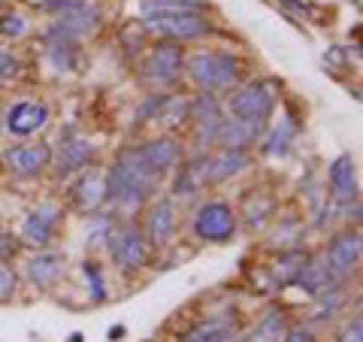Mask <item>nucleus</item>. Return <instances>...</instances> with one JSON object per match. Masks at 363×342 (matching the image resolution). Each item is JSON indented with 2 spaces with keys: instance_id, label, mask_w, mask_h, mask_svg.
Here are the masks:
<instances>
[{
  "instance_id": "obj_1",
  "label": "nucleus",
  "mask_w": 363,
  "mask_h": 342,
  "mask_svg": "<svg viewBox=\"0 0 363 342\" xmlns=\"http://www.w3.org/2000/svg\"><path fill=\"white\" fill-rule=\"evenodd\" d=\"M104 182H106V203L109 206L130 215L157 191V182L161 179L145 170L140 155H136V145H130V149L118 152V158L109 164V170L104 173Z\"/></svg>"
},
{
  "instance_id": "obj_2",
  "label": "nucleus",
  "mask_w": 363,
  "mask_h": 342,
  "mask_svg": "<svg viewBox=\"0 0 363 342\" xmlns=\"http://www.w3.org/2000/svg\"><path fill=\"white\" fill-rule=\"evenodd\" d=\"M185 73L200 91H224L242 79V61L233 52H194L185 58Z\"/></svg>"
},
{
  "instance_id": "obj_3",
  "label": "nucleus",
  "mask_w": 363,
  "mask_h": 342,
  "mask_svg": "<svg viewBox=\"0 0 363 342\" xmlns=\"http://www.w3.org/2000/svg\"><path fill=\"white\" fill-rule=\"evenodd\" d=\"M276 82H267V79H255V82L242 85L236 94L230 97V116L245 118V121H260L267 124L269 116L276 112Z\"/></svg>"
},
{
  "instance_id": "obj_4",
  "label": "nucleus",
  "mask_w": 363,
  "mask_h": 342,
  "mask_svg": "<svg viewBox=\"0 0 363 342\" xmlns=\"http://www.w3.org/2000/svg\"><path fill=\"white\" fill-rule=\"evenodd\" d=\"M185 70V52H182V43H155L149 58L143 61V82H149L155 88H169L182 79Z\"/></svg>"
},
{
  "instance_id": "obj_5",
  "label": "nucleus",
  "mask_w": 363,
  "mask_h": 342,
  "mask_svg": "<svg viewBox=\"0 0 363 342\" xmlns=\"http://www.w3.org/2000/svg\"><path fill=\"white\" fill-rule=\"evenodd\" d=\"M109 258L121 272H136L149 264V243L140 233V227H133L130 221L116 224V231L109 236Z\"/></svg>"
},
{
  "instance_id": "obj_6",
  "label": "nucleus",
  "mask_w": 363,
  "mask_h": 342,
  "mask_svg": "<svg viewBox=\"0 0 363 342\" xmlns=\"http://www.w3.org/2000/svg\"><path fill=\"white\" fill-rule=\"evenodd\" d=\"M236 212L230 209V203L224 200H209L200 203L194 219H191V231L200 243H227L236 233Z\"/></svg>"
},
{
  "instance_id": "obj_7",
  "label": "nucleus",
  "mask_w": 363,
  "mask_h": 342,
  "mask_svg": "<svg viewBox=\"0 0 363 342\" xmlns=\"http://www.w3.org/2000/svg\"><path fill=\"white\" fill-rule=\"evenodd\" d=\"M360 255H363V239H360V231H342L330 239V246H327L324 252V260L327 267H330V276L336 285H345L351 276L357 272L360 267Z\"/></svg>"
},
{
  "instance_id": "obj_8",
  "label": "nucleus",
  "mask_w": 363,
  "mask_h": 342,
  "mask_svg": "<svg viewBox=\"0 0 363 342\" xmlns=\"http://www.w3.org/2000/svg\"><path fill=\"white\" fill-rule=\"evenodd\" d=\"M224 109L218 104V97H212L209 91H203L197 100H191V109H188V121L194 124V149L197 152H206L209 145H215L218 140V128L224 121Z\"/></svg>"
},
{
  "instance_id": "obj_9",
  "label": "nucleus",
  "mask_w": 363,
  "mask_h": 342,
  "mask_svg": "<svg viewBox=\"0 0 363 342\" xmlns=\"http://www.w3.org/2000/svg\"><path fill=\"white\" fill-rule=\"evenodd\" d=\"M52 158H55V176L67 179V176L82 173V170L91 167V161H94V145L70 124L58 140V155L52 152Z\"/></svg>"
},
{
  "instance_id": "obj_10",
  "label": "nucleus",
  "mask_w": 363,
  "mask_h": 342,
  "mask_svg": "<svg viewBox=\"0 0 363 342\" xmlns=\"http://www.w3.org/2000/svg\"><path fill=\"white\" fill-rule=\"evenodd\" d=\"M145 31L157 33L169 43H188V40H200L203 33H209L212 25L206 16H194V13H185V16H145Z\"/></svg>"
},
{
  "instance_id": "obj_11",
  "label": "nucleus",
  "mask_w": 363,
  "mask_h": 342,
  "mask_svg": "<svg viewBox=\"0 0 363 342\" xmlns=\"http://www.w3.org/2000/svg\"><path fill=\"white\" fill-rule=\"evenodd\" d=\"M100 9L91 6V4H82L70 9V13H61L58 18H55V25L49 28V40H64V43H79L91 37V33L97 31L100 25Z\"/></svg>"
},
{
  "instance_id": "obj_12",
  "label": "nucleus",
  "mask_w": 363,
  "mask_h": 342,
  "mask_svg": "<svg viewBox=\"0 0 363 342\" xmlns=\"http://www.w3.org/2000/svg\"><path fill=\"white\" fill-rule=\"evenodd\" d=\"M61 224V209L55 203H43V206L30 209L28 219L21 221V243L30 248H45L58 233Z\"/></svg>"
},
{
  "instance_id": "obj_13",
  "label": "nucleus",
  "mask_w": 363,
  "mask_h": 342,
  "mask_svg": "<svg viewBox=\"0 0 363 342\" xmlns=\"http://www.w3.org/2000/svg\"><path fill=\"white\" fill-rule=\"evenodd\" d=\"M242 333V321L236 312H221L212 318H203L194 327H188L185 333H179V342H233Z\"/></svg>"
},
{
  "instance_id": "obj_14",
  "label": "nucleus",
  "mask_w": 363,
  "mask_h": 342,
  "mask_svg": "<svg viewBox=\"0 0 363 342\" xmlns=\"http://www.w3.org/2000/svg\"><path fill=\"white\" fill-rule=\"evenodd\" d=\"M45 124H49V106L43 100H18L4 116V128L13 136H30L43 131Z\"/></svg>"
},
{
  "instance_id": "obj_15",
  "label": "nucleus",
  "mask_w": 363,
  "mask_h": 342,
  "mask_svg": "<svg viewBox=\"0 0 363 342\" xmlns=\"http://www.w3.org/2000/svg\"><path fill=\"white\" fill-rule=\"evenodd\" d=\"M136 155H140V161L145 164L149 173H155L157 179H161L182 161V143L176 140V136H157V140L136 145Z\"/></svg>"
},
{
  "instance_id": "obj_16",
  "label": "nucleus",
  "mask_w": 363,
  "mask_h": 342,
  "mask_svg": "<svg viewBox=\"0 0 363 342\" xmlns=\"http://www.w3.org/2000/svg\"><path fill=\"white\" fill-rule=\"evenodd\" d=\"M179 227V212L173 197H157L149 209V221H145V243L152 248H167Z\"/></svg>"
},
{
  "instance_id": "obj_17",
  "label": "nucleus",
  "mask_w": 363,
  "mask_h": 342,
  "mask_svg": "<svg viewBox=\"0 0 363 342\" xmlns=\"http://www.w3.org/2000/svg\"><path fill=\"white\" fill-rule=\"evenodd\" d=\"M4 164L16 176H40L52 164V145H45V143L13 145V149L4 152Z\"/></svg>"
},
{
  "instance_id": "obj_18",
  "label": "nucleus",
  "mask_w": 363,
  "mask_h": 342,
  "mask_svg": "<svg viewBox=\"0 0 363 342\" xmlns=\"http://www.w3.org/2000/svg\"><path fill=\"white\" fill-rule=\"evenodd\" d=\"M327 182H330V194L339 206H351L357 203V164L351 155L333 158V164L327 167Z\"/></svg>"
},
{
  "instance_id": "obj_19",
  "label": "nucleus",
  "mask_w": 363,
  "mask_h": 342,
  "mask_svg": "<svg viewBox=\"0 0 363 342\" xmlns=\"http://www.w3.org/2000/svg\"><path fill=\"white\" fill-rule=\"evenodd\" d=\"M264 136V124L260 121H245V118H224L218 128V140L215 145H221L227 152H248L252 145L260 143Z\"/></svg>"
},
{
  "instance_id": "obj_20",
  "label": "nucleus",
  "mask_w": 363,
  "mask_h": 342,
  "mask_svg": "<svg viewBox=\"0 0 363 342\" xmlns=\"http://www.w3.org/2000/svg\"><path fill=\"white\" fill-rule=\"evenodd\" d=\"M70 200L76 212H97L100 206H106V182H104V173L100 170H82V176L73 182L70 188Z\"/></svg>"
},
{
  "instance_id": "obj_21",
  "label": "nucleus",
  "mask_w": 363,
  "mask_h": 342,
  "mask_svg": "<svg viewBox=\"0 0 363 342\" xmlns=\"http://www.w3.org/2000/svg\"><path fill=\"white\" fill-rule=\"evenodd\" d=\"M209 185V155L197 152L191 161L182 164L179 176H176V185H173V194L176 197H197V194Z\"/></svg>"
},
{
  "instance_id": "obj_22",
  "label": "nucleus",
  "mask_w": 363,
  "mask_h": 342,
  "mask_svg": "<svg viewBox=\"0 0 363 342\" xmlns=\"http://www.w3.org/2000/svg\"><path fill=\"white\" fill-rule=\"evenodd\" d=\"M294 285L297 288H303L309 297H318V294H324L327 288H333V276H330V267H327L324 260V252L315 255V258H306L303 267L297 272V279H294Z\"/></svg>"
},
{
  "instance_id": "obj_23",
  "label": "nucleus",
  "mask_w": 363,
  "mask_h": 342,
  "mask_svg": "<svg viewBox=\"0 0 363 342\" xmlns=\"http://www.w3.org/2000/svg\"><path fill=\"white\" fill-rule=\"evenodd\" d=\"M25 270H28V279L37 285V288H52L64 272V258L55 255V252H40L28 260Z\"/></svg>"
},
{
  "instance_id": "obj_24",
  "label": "nucleus",
  "mask_w": 363,
  "mask_h": 342,
  "mask_svg": "<svg viewBox=\"0 0 363 342\" xmlns=\"http://www.w3.org/2000/svg\"><path fill=\"white\" fill-rule=\"evenodd\" d=\"M248 164H252L248 152H227V149H221L218 155L209 158V185H218V182L240 176L242 170H248Z\"/></svg>"
},
{
  "instance_id": "obj_25",
  "label": "nucleus",
  "mask_w": 363,
  "mask_h": 342,
  "mask_svg": "<svg viewBox=\"0 0 363 342\" xmlns=\"http://www.w3.org/2000/svg\"><path fill=\"white\" fill-rule=\"evenodd\" d=\"M206 16L203 0H143V18L145 16Z\"/></svg>"
},
{
  "instance_id": "obj_26",
  "label": "nucleus",
  "mask_w": 363,
  "mask_h": 342,
  "mask_svg": "<svg viewBox=\"0 0 363 342\" xmlns=\"http://www.w3.org/2000/svg\"><path fill=\"white\" fill-rule=\"evenodd\" d=\"M294 136H297V121L288 116L285 121H279V128L264 140V155L267 158H288L291 145H294Z\"/></svg>"
},
{
  "instance_id": "obj_27",
  "label": "nucleus",
  "mask_w": 363,
  "mask_h": 342,
  "mask_svg": "<svg viewBox=\"0 0 363 342\" xmlns=\"http://www.w3.org/2000/svg\"><path fill=\"white\" fill-rule=\"evenodd\" d=\"M76 43H64V40H49V61L58 73H70L76 67Z\"/></svg>"
},
{
  "instance_id": "obj_28",
  "label": "nucleus",
  "mask_w": 363,
  "mask_h": 342,
  "mask_svg": "<svg viewBox=\"0 0 363 342\" xmlns=\"http://www.w3.org/2000/svg\"><path fill=\"white\" fill-rule=\"evenodd\" d=\"M82 276L88 282V294L94 303H104L106 300V282H104V267L97 260H85L82 264Z\"/></svg>"
},
{
  "instance_id": "obj_29",
  "label": "nucleus",
  "mask_w": 363,
  "mask_h": 342,
  "mask_svg": "<svg viewBox=\"0 0 363 342\" xmlns=\"http://www.w3.org/2000/svg\"><path fill=\"white\" fill-rule=\"evenodd\" d=\"M255 330H257V333L264 336L267 342H281V336H285V330H288L285 315L276 312V309H269L264 318H260V324H257Z\"/></svg>"
},
{
  "instance_id": "obj_30",
  "label": "nucleus",
  "mask_w": 363,
  "mask_h": 342,
  "mask_svg": "<svg viewBox=\"0 0 363 342\" xmlns=\"http://www.w3.org/2000/svg\"><path fill=\"white\" fill-rule=\"evenodd\" d=\"M112 231H116V219H109V215H97V219H91V227H88V246L97 248V246H106Z\"/></svg>"
},
{
  "instance_id": "obj_31",
  "label": "nucleus",
  "mask_w": 363,
  "mask_h": 342,
  "mask_svg": "<svg viewBox=\"0 0 363 342\" xmlns=\"http://www.w3.org/2000/svg\"><path fill=\"white\" fill-rule=\"evenodd\" d=\"M339 342H363V318L360 312H354L345 321V327L339 330Z\"/></svg>"
},
{
  "instance_id": "obj_32",
  "label": "nucleus",
  "mask_w": 363,
  "mask_h": 342,
  "mask_svg": "<svg viewBox=\"0 0 363 342\" xmlns=\"http://www.w3.org/2000/svg\"><path fill=\"white\" fill-rule=\"evenodd\" d=\"M13 294H16V272L9 264L0 260V303L13 300Z\"/></svg>"
},
{
  "instance_id": "obj_33",
  "label": "nucleus",
  "mask_w": 363,
  "mask_h": 342,
  "mask_svg": "<svg viewBox=\"0 0 363 342\" xmlns=\"http://www.w3.org/2000/svg\"><path fill=\"white\" fill-rule=\"evenodd\" d=\"M0 31H4L6 37L18 40V37H25V33H28V21L21 18V16H6V18H4V25H0Z\"/></svg>"
},
{
  "instance_id": "obj_34",
  "label": "nucleus",
  "mask_w": 363,
  "mask_h": 342,
  "mask_svg": "<svg viewBox=\"0 0 363 342\" xmlns=\"http://www.w3.org/2000/svg\"><path fill=\"white\" fill-rule=\"evenodd\" d=\"M82 4H88V0H43V9L45 13H70V9H76V6H82Z\"/></svg>"
},
{
  "instance_id": "obj_35",
  "label": "nucleus",
  "mask_w": 363,
  "mask_h": 342,
  "mask_svg": "<svg viewBox=\"0 0 363 342\" xmlns=\"http://www.w3.org/2000/svg\"><path fill=\"white\" fill-rule=\"evenodd\" d=\"M13 258H16V239L4 224H0V260L6 264V260H13Z\"/></svg>"
},
{
  "instance_id": "obj_36",
  "label": "nucleus",
  "mask_w": 363,
  "mask_h": 342,
  "mask_svg": "<svg viewBox=\"0 0 363 342\" xmlns=\"http://www.w3.org/2000/svg\"><path fill=\"white\" fill-rule=\"evenodd\" d=\"M18 70H21V64H18L9 52L0 49V76H4V79H16V76H18Z\"/></svg>"
},
{
  "instance_id": "obj_37",
  "label": "nucleus",
  "mask_w": 363,
  "mask_h": 342,
  "mask_svg": "<svg viewBox=\"0 0 363 342\" xmlns=\"http://www.w3.org/2000/svg\"><path fill=\"white\" fill-rule=\"evenodd\" d=\"M281 342H315V336H312V330L309 327H288L285 330V336H281Z\"/></svg>"
},
{
  "instance_id": "obj_38",
  "label": "nucleus",
  "mask_w": 363,
  "mask_h": 342,
  "mask_svg": "<svg viewBox=\"0 0 363 342\" xmlns=\"http://www.w3.org/2000/svg\"><path fill=\"white\" fill-rule=\"evenodd\" d=\"M281 6H285L288 13H294V16H300V18L309 16V6H306V4H297V0H281Z\"/></svg>"
},
{
  "instance_id": "obj_39",
  "label": "nucleus",
  "mask_w": 363,
  "mask_h": 342,
  "mask_svg": "<svg viewBox=\"0 0 363 342\" xmlns=\"http://www.w3.org/2000/svg\"><path fill=\"white\" fill-rule=\"evenodd\" d=\"M124 333H128V330H124V324H116V327L109 330V339H112V342H118Z\"/></svg>"
},
{
  "instance_id": "obj_40",
  "label": "nucleus",
  "mask_w": 363,
  "mask_h": 342,
  "mask_svg": "<svg viewBox=\"0 0 363 342\" xmlns=\"http://www.w3.org/2000/svg\"><path fill=\"white\" fill-rule=\"evenodd\" d=\"M240 342H267V339H264V336H260V333H257V330H255V333H252V336H245V339H240Z\"/></svg>"
},
{
  "instance_id": "obj_41",
  "label": "nucleus",
  "mask_w": 363,
  "mask_h": 342,
  "mask_svg": "<svg viewBox=\"0 0 363 342\" xmlns=\"http://www.w3.org/2000/svg\"><path fill=\"white\" fill-rule=\"evenodd\" d=\"M67 342H82V333H70V339Z\"/></svg>"
}]
</instances>
